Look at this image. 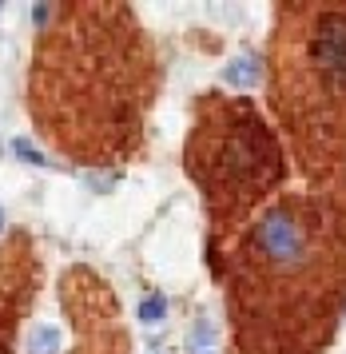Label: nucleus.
Listing matches in <instances>:
<instances>
[{
    "instance_id": "obj_1",
    "label": "nucleus",
    "mask_w": 346,
    "mask_h": 354,
    "mask_svg": "<svg viewBox=\"0 0 346 354\" xmlns=\"http://www.w3.org/2000/svg\"><path fill=\"white\" fill-rule=\"evenodd\" d=\"M152 72L156 60L127 8H56L32 72L36 124L68 156L108 163L140 140Z\"/></svg>"
},
{
    "instance_id": "obj_2",
    "label": "nucleus",
    "mask_w": 346,
    "mask_h": 354,
    "mask_svg": "<svg viewBox=\"0 0 346 354\" xmlns=\"http://www.w3.org/2000/svg\"><path fill=\"white\" fill-rule=\"evenodd\" d=\"M346 295V219L322 199H283L243 235L231 306L243 354L318 346Z\"/></svg>"
},
{
    "instance_id": "obj_3",
    "label": "nucleus",
    "mask_w": 346,
    "mask_h": 354,
    "mask_svg": "<svg viewBox=\"0 0 346 354\" xmlns=\"http://www.w3.org/2000/svg\"><path fill=\"white\" fill-rule=\"evenodd\" d=\"M271 104L311 179L346 167V4H286L271 40Z\"/></svg>"
},
{
    "instance_id": "obj_4",
    "label": "nucleus",
    "mask_w": 346,
    "mask_h": 354,
    "mask_svg": "<svg viewBox=\"0 0 346 354\" xmlns=\"http://www.w3.org/2000/svg\"><path fill=\"white\" fill-rule=\"evenodd\" d=\"M188 171L203 187L215 227L235 231L283 183V151L251 104L211 96L188 140Z\"/></svg>"
},
{
    "instance_id": "obj_5",
    "label": "nucleus",
    "mask_w": 346,
    "mask_h": 354,
    "mask_svg": "<svg viewBox=\"0 0 346 354\" xmlns=\"http://www.w3.org/2000/svg\"><path fill=\"white\" fill-rule=\"evenodd\" d=\"M80 295H84V310H80V346L76 354H124V330L111 322V315H100V287L88 274H72Z\"/></svg>"
},
{
    "instance_id": "obj_6",
    "label": "nucleus",
    "mask_w": 346,
    "mask_h": 354,
    "mask_svg": "<svg viewBox=\"0 0 346 354\" xmlns=\"http://www.w3.org/2000/svg\"><path fill=\"white\" fill-rule=\"evenodd\" d=\"M227 80L239 84V88H251V84L259 80V64H255V60H235V64L227 68Z\"/></svg>"
},
{
    "instance_id": "obj_7",
    "label": "nucleus",
    "mask_w": 346,
    "mask_h": 354,
    "mask_svg": "<svg viewBox=\"0 0 346 354\" xmlns=\"http://www.w3.org/2000/svg\"><path fill=\"white\" fill-rule=\"evenodd\" d=\"M48 346H56V330H36V335H32V342H28V351L32 354H48Z\"/></svg>"
},
{
    "instance_id": "obj_8",
    "label": "nucleus",
    "mask_w": 346,
    "mask_h": 354,
    "mask_svg": "<svg viewBox=\"0 0 346 354\" xmlns=\"http://www.w3.org/2000/svg\"><path fill=\"white\" fill-rule=\"evenodd\" d=\"M159 315H163V299H147V303H143V319L156 322Z\"/></svg>"
},
{
    "instance_id": "obj_9",
    "label": "nucleus",
    "mask_w": 346,
    "mask_h": 354,
    "mask_svg": "<svg viewBox=\"0 0 346 354\" xmlns=\"http://www.w3.org/2000/svg\"><path fill=\"white\" fill-rule=\"evenodd\" d=\"M12 151H16V156H24L28 163H48V160H40V156H36V151H32V147L24 144V140H16V144H12Z\"/></svg>"
},
{
    "instance_id": "obj_10",
    "label": "nucleus",
    "mask_w": 346,
    "mask_h": 354,
    "mask_svg": "<svg viewBox=\"0 0 346 354\" xmlns=\"http://www.w3.org/2000/svg\"><path fill=\"white\" fill-rule=\"evenodd\" d=\"M0 231H4V211H0Z\"/></svg>"
}]
</instances>
